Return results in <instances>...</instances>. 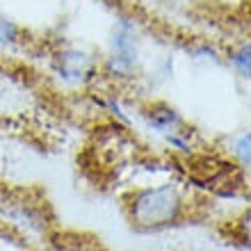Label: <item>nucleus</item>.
I'll list each match as a JSON object with an SVG mask.
<instances>
[{"label": "nucleus", "instance_id": "obj_1", "mask_svg": "<svg viewBox=\"0 0 251 251\" xmlns=\"http://www.w3.org/2000/svg\"><path fill=\"white\" fill-rule=\"evenodd\" d=\"M183 212V199L174 187H151L135 194L130 203L132 222L142 228H162L174 224Z\"/></svg>", "mask_w": 251, "mask_h": 251}, {"label": "nucleus", "instance_id": "obj_2", "mask_svg": "<svg viewBox=\"0 0 251 251\" xmlns=\"http://www.w3.org/2000/svg\"><path fill=\"white\" fill-rule=\"evenodd\" d=\"M55 73L69 85H85L96 75V62L80 48H64L55 57Z\"/></svg>", "mask_w": 251, "mask_h": 251}, {"label": "nucleus", "instance_id": "obj_3", "mask_svg": "<svg viewBox=\"0 0 251 251\" xmlns=\"http://www.w3.org/2000/svg\"><path fill=\"white\" fill-rule=\"evenodd\" d=\"M110 69L117 75H128L135 71V66L139 62V50L137 41H135V32L128 23H121L119 27H114L112 34V48H110Z\"/></svg>", "mask_w": 251, "mask_h": 251}, {"label": "nucleus", "instance_id": "obj_4", "mask_svg": "<svg viewBox=\"0 0 251 251\" xmlns=\"http://www.w3.org/2000/svg\"><path fill=\"white\" fill-rule=\"evenodd\" d=\"M149 121L153 124V128H158V130H162V132H169V130L174 132L180 124H183V119L178 117V112L172 110V107H167V105L153 107L151 114H149Z\"/></svg>", "mask_w": 251, "mask_h": 251}, {"label": "nucleus", "instance_id": "obj_5", "mask_svg": "<svg viewBox=\"0 0 251 251\" xmlns=\"http://www.w3.org/2000/svg\"><path fill=\"white\" fill-rule=\"evenodd\" d=\"M235 71L242 75V78H249V71H251V64H249V44H242V46L233 53L231 57Z\"/></svg>", "mask_w": 251, "mask_h": 251}, {"label": "nucleus", "instance_id": "obj_6", "mask_svg": "<svg viewBox=\"0 0 251 251\" xmlns=\"http://www.w3.org/2000/svg\"><path fill=\"white\" fill-rule=\"evenodd\" d=\"M21 27L9 19H0V44H14L19 39Z\"/></svg>", "mask_w": 251, "mask_h": 251}, {"label": "nucleus", "instance_id": "obj_7", "mask_svg": "<svg viewBox=\"0 0 251 251\" xmlns=\"http://www.w3.org/2000/svg\"><path fill=\"white\" fill-rule=\"evenodd\" d=\"M238 153H240V158L245 160V165H249V135L240 137V142H238Z\"/></svg>", "mask_w": 251, "mask_h": 251}]
</instances>
